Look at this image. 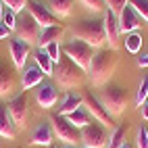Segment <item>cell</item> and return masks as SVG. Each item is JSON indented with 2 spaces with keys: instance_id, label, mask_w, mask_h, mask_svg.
<instances>
[{
  "instance_id": "277c9868",
  "label": "cell",
  "mask_w": 148,
  "mask_h": 148,
  "mask_svg": "<svg viewBox=\"0 0 148 148\" xmlns=\"http://www.w3.org/2000/svg\"><path fill=\"white\" fill-rule=\"evenodd\" d=\"M98 100L115 119V117H121L125 113L127 104H130V96H127V90L121 86H104V90H100Z\"/></svg>"
},
{
  "instance_id": "8992f818",
  "label": "cell",
  "mask_w": 148,
  "mask_h": 148,
  "mask_svg": "<svg viewBox=\"0 0 148 148\" xmlns=\"http://www.w3.org/2000/svg\"><path fill=\"white\" fill-rule=\"evenodd\" d=\"M63 54L67 58H71V61L77 65V67H82L84 71L88 73L90 71V65H92V46L90 44H86L82 40H77V38H71L65 46H63Z\"/></svg>"
},
{
  "instance_id": "6da1fadb",
  "label": "cell",
  "mask_w": 148,
  "mask_h": 148,
  "mask_svg": "<svg viewBox=\"0 0 148 148\" xmlns=\"http://www.w3.org/2000/svg\"><path fill=\"white\" fill-rule=\"evenodd\" d=\"M117 65H119V56L115 54L111 48H98V52L92 56V65H90V84L94 88H102L108 84V79L113 77Z\"/></svg>"
},
{
  "instance_id": "ab89813d",
  "label": "cell",
  "mask_w": 148,
  "mask_h": 148,
  "mask_svg": "<svg viewBox=\"0 0 148 148\" xmlns=\"http://www.w3.org/2000/svg\"><path fill=\"white\" fill-rule=\"evenodd\" d=\"M67 148H75V146H67Z\"/></svg>"
},
{
  "instance_id": "d590c367",
  "label": "cell",
  "mask_w": 148,
  "mask_h": 148,
  "mask_svg": "<svg viewBox=\"0 0 148 148\" xmlns=\"http://www.w3.org/2000/svg\"><path fill=\"white\" fill-rule=\"evenodd\" d=\"M138 67H148V52L142 54V56H138Z\"/></svg>"
},
{
  "instance_id": "cb8c5ba5",
  "label": "cell",
  "mask_w": 148,
  "mask_h": 148,
  "mask_svg": "<svg viewBox=\"0 0 148 148\" xmlns=\"http://www.w3.org/2000/svg\"><path fill=\"white\" fill-rule=\"evenodd\" d=\"M48 8H50L52 15H56V17H69L71 11H73V2L71 0H50Z\"/></svg>"
},
{
  "instance_id": "e575fe53",
  "label": "cell",
  "mask_w": 148,
  "mask_h": 148,
  "mask_svg": "<svg viewBox=\"0 0 148 148\" xmlns=\"http://www.w3.org/2000/svg\"><path fill=\"white\" fill-rule=\"evenodd\" d=\"M8 36H11V29L0 23V40H4V38H8Z\"/></svg>"
},
{
  "instance_id": "1f68e13d",
  "label": "cell",
  "mask_w": 148,
  "mask_h": 148,
  "mask_svg": "<svg viewBox=\"0 0 148 148\" xmlns=\"http://www.w3.org/2000/svg\"><path fill=\"white\" fill-rule=\"evenodd\" d=\"M136 144H138V148H148V130H146V125H140V127H138Z\"/></svg>"
},
{
  "instance_id": "f35d334b",
  "label": "cell",
  "mask_w": 148,
  "mask_h": 148,
  "mask_svg": "<svg viewBox=\"0 0 148 148\" xmlns=\"http://www.w3.org/2000/svg\"><path fill=\"white\" fill-rule=\"evenodd\" d=\"M121 148H130V144H123V146H121Z\"/></svg>"
},
{
  "instance_id": "4fadbf2b",
  "label": "cell",
  "mask_w": 148,
  "mask_h": 148,
  "mask_svg": "<svg viewBox=\"0 0 148 148\" xmlns=\"http://www.w3.org/2000/svg\"><path fill=\"white\" fill-rule=\"evenodd\" d=\"M52 140H54V132L50 127V121H40L29 134L32 146H52Z\"/></svg>"
},
{
  "instance_id": "2e32d148",
  "label": "cell",
  "mask_w": 148,
  "mask_h": 148,
  "mask_svg": "<svg viewBox=\"0 0 148 148\" xmlns=\"http://www.w3.org/2000/svg\"><path fill=\"white\" fill-rule=\"evenodd\" d=\"M8 50H11L15 67L17 69H23L25 63H27V56H29V44L21 42L19 38H11V40H8Z\"/></svg>"
},
{
  "instance_id": "83f0119b",
  "label": "cell",
  "mask_w": 148,
  "mask_h": 148,
  "mask_svg": "<svg viewBox=\"0 0 148 148\" xmlns=\"http://www.w3.org/2000/svg\"><path fill=\"white\" fill-rule=\"evenodd\" d=\"M130 6L140 15L142 21L148 23V0H130Z\"/></svg>"
},
{
  "instance_id": "8d00e7d4",
  "label": "cell",
  "mask_w": 148,
  "mask_h": 148,
  "mask_svg": "<svg viewBox=\"0 0 148 148\" xmlns=\"http://www.w3.org/2000/svg\"><path fill=\"white\" fill-rule=\"evenodd\" d=\"M142 117H144V121L148 123V100H146L144 106H142Z\"/></svg>"
},
{
  "instance_id": "9a60e30c",
  "label": "cell",
  "mask_w": 148,
  "mask_h": 148,
  "mask_svg": "<svg viewBox=\"0 0 148 148\" xmlns=\"http://www.w3.org/2000/svg\"><path fill=\"white\" fill-rule=\"evenodd\" d=\"M58 100V90L52 84H40L36 90V102L40 104V108H52Z\"/></svg>"
},
{
  "instance_id": "7402d4cb",
  "label": "cell",
  "mask_w": 148,
  "mask_h": 148,
  "mask_svg": "<svg viewBox=\"0 0 148 148\" xmlns=\"http://www.w3.org/2000/svg\"><path fill=\"white\" fill-rule=\"evenodd\" d=\"M34 58H36V65L42 69V73H44V75H54V63H52V58L48 56V52H46V50L38 48Z\"/></svg>"
},
{
  "instance_id": "5b68a950",
  "label": "cell",
  "mask_w": 148,
  "mask_h": 148,
  "mask_svg": "<svg viewBox=\"0 0 148 148\" xmlns=\"http://www.w3.org/2000/svg\"><path fill=\"white\" fill-rule=\"evenodd\" d=\"M48 121H50V127H52V132L56 136V140L65 142L67 146L82 144V132L77 130L73 123H69L67 117L58 115V113H52L50 117H48Z\"/></svg>"
},
{
  "instance_id": "4dcf8cb0",
  "label": "cell",
  "mask_w": 148,
  "mask_h": 148,
  "mask_svg": "<svg viewBox=\"0 0 148 148\" xmlns=\"http://www.w3.org/2000/svg\"><path fill=\"white\" fill-rule=\"evenodd\" d=\"M79 2L84 4V8H88L92 13H102L104 11V0H79Z\"/></svg>"
},
{
  "instance_id": "7a4b0ae2",
  "label": "cell",
  "mask_w": 148,
  "mask_h": 148,
  "mask_svg": "<svg viewBox=\"0 0 148 148\" xmlns=\"http://www.w3.org/2000/svg\"><path fill=\"white\" fill-rule=\"evenodd\" d=\"M71 34H73V38L90 44L92 48H102L106 44L102 19H79L71 27Z\"/></svg>"
},
{
  "instance_id": "836d02e7",
  "label": "cell",
  "mask_w": 148,
  "mask_h": 148,
  "mask_svg": "<svg viewBox=\"0 0 148 148\" xmlns=\"http://www.w3.org/2000/svg\"><path fill=\"white\" fill-rule=\"evenodd\" d=\"M2 2H4V6H8L11 11H15V13L19 15L23 8H27V2H29V0H2Z\"/></svg>"
},
{
  "instance_id": "30bf717a",
  "label": "cell",
  "mask_w": 148,
  "mask_h": 148,
  "mask_svg": "<svg viewBox=\"0 0 148 148\" xmlns=\"http://www.w3.org/2000/svg\"><path fill=\"white\" fill-rule=\"evenodd\" d=\"M8 113H11L13 121L17 125V130H23L27 125V115H29V106H27V96L25 92L17 94L11 98V102H8Z\"/></svg>"
},
{
  "instance_id": "52a82bcc",
  "label": "cell",
  "mask_w": 148,
  "mask_h": 148,
  "mask_svg": "<svg viewBox=\"0 0 148 148\" xmlns=\"http://www.w3.org/2000/svg\"><path fill=\"white\" fill-rule=\"evenodd\" d=\"M79 132H82V146L84 148H106L108 138H111L106 134V127L98 121L88 123Z\"/></svg>"
},
{
  "instance_id": "f546056e",
  "label": "cell",
  "mask_w": 148,
  "mask_h": 148,
  "mask_svg": "<svg viewBox=\"0 0 148 148\" xmlns=\"http://www.w3.org/2000/svg\"><path fill=\"white\" fill-rule=\"evenodd\" d=\"M127 4H130V0H104V6H108V11H113L115 15H119Z\"/></svg>"
},
{
  "instance_id": "b9f144b4",
  "label": "cell",
  "mask_w": 148,
  "mask_h": 148,
  "mask_svg": "<svg viewBox=\"0 0 148 148\" xmlns=\"http://www.w3.org/2000/svg\"><path fill=\"white\" fill-rule=\"evenodd\" d=\"M82 148H84V146H82Z\"/></svg>"
},
{
  "instance_id": "d6a6232c",
  "label": "cell",
  "mask_w": 148,
  "mask_h": 148,
  "mask_svg": "<svg viewBox=\"0 0 148 148\" xmlns=\"http://www.w3.org/2000/svg\"><path fill=\"white\" fill-rule=\"evenodd\" d=\"M42 50H46L48 52V56H50L52 58V63H58V61H61V52H63V48L61 46H58V42H54V44H50V46H46V48H42Z\"/></svg>"
},
{
  "instance_id": "7c38bea8",
  "label": "cell",
  "mask_w": 148,
  "mask_h": 148,
  "mask_svg": "<svg viewBox=\"0 0 148 148\" xmlns=\"http://www.w3.org/2000/svg\"><path fill=\"white\" fill-rule=\"evenodd\" d=\"M102 23H104V36H106V44L111 50H117L121 46L119 38H121V32H119V21H117V15L113 11H104V17H102Z\"/></svg>"
},
{
  "instance_id": "3957f363",
  "label": "cell",
  "mask_w": 148,
  "mask_h": 148,
  "mask_svg": "<svg viewBox=\"0 0 148 148\" xmlns=\"http://www.w3.org/2000/svg\"><path fill=\"white\" fill-rule=\"evenodd\" d=\"M86 71L82 67H77L71 58L63 56L61 61L56 63L54 67V77H56V84L63 88V90H73V88L82 86L86 82Z\"/></svg>"
},
{
  "instance_id": "44dd1931",
  "label": "cell",
  "mask_w": 148,
  "mask_h": 148,
  "mask_svg": "<svg viewBox=\"0 0 148 148\" xmlns=\"http://www.w3.org/2000/svg\"><path fill=\"white\" fill-rule=\"evenodd\" d=\"M13 90H15V73L11 71V67L0 63V96H8Z\"/></svg>"
},
{
  "instance_id": "ffe728a7",
  "label": "cell",
  "mask_w": 148,
  "mask_h": 148,
  "mask_svg": "<svg viewBox=\"0 0 148 148\" xmlns=\"http://www.w3.org/2000/svg\"><path fill=\"white\" fill-rule=\"evenodd\" d=\"M79 106H84V98H82L79 94L67 92V94H65V98H63V102H61V106H58V115L67 117V115L75 113Z\"/></svg>"
},
{
  "instance_id": "e0dca14e",
  "label": "cell",
  "mask_w": 148,
  "mask_h": 148,
  "mask_svg": "<svg viewBox=\"0 0 148 148\" xmlns=\"http://www.w3.org/2000/svg\"><path fill=\"white\" fill-rule=\"evenodd\" d=\"M0 136L6 138V140H15L17 136V125L4 104H0Z\"/></svg>"
},
{
  "instance_id": "9c48e42d",
  "label": "cell",
  "mask_w": 148,
  "mask_h": 148,
  "mask_svg": "<svg viewBox=\"0 0 148 148\" xmlns=\"http://www.w3.org/2000/svg\"><path fill=\"white\" fill-rule=\"evenodd\" d=\"M25 11L34 17V21H36L38 25H40L42 29H46V27H52V25H58V21H56V15H52V11H50V8H48L46 4H40L38 0H29Z\"/></svg>"
},
{
  "instance_id": "ba28073f",
  "label": "cell",
  "mask_w": 148,
  "mask_h": 148,
  "mask_svg": "<svg viewBox=\"0 0 148 148\" xmlns=\"http://www.w3.org/2000/svg\"><path fill=\"white\" fill-rule=\"evenodd\" d=\"M40 32H42V27L38 25L36 21H34V17L29 15L27 11L17 19V27H15V34H17V38L21 42H25V44H38V40H40Z\"/></svg>"
},
{
  "instance_id": "d4e9b609",
  "label": "cell",
  "mask_w": 148,
  "mask_h": 148,
  "mask_svg": "<svg viewBox=\"0 0 148 148\" xmlns=\"http://www.w3.org/2000/svg\"><path fill=\"white\" fill-rule=\"evenodd\" d=\"M125 134H127V127L125 125H119V127H115L111 138H108V144L106 148H121L125 144Z\"/></svg>"
},
{
  "instance_id": "ac0fdd59",
  "label": "cell",
  "mask_w": 148,
  "mask_h": 148,
  "mask_svg": "<svg viewBox=\"0 0 148 148\" xmlns=\"http://www.w3.org/2000/svg\"><path fill=\"white\" fill-rule=\"evenodd\" d=\"M63 34H65V27L63 25H52V27L42 29V32H40V40H38V48H46V46L58 42Z\"/></svg>"
},
{
  "instance_id": "8fae6325",
  "label": "cell",
  "mask_w": 148,
  "mask_h": 148,
  "mask_svg": "<svg viewBox=\"0 0 148 148\" xmlns=\"http://www.w3.org/2000/svg\"><path fill=\"white\" fill-rule=\"evenodd\" d=\"M84 106L88 108V113H90L94 119L98 121V123H102L104 127H113L115 125V121H113V117L108 115V111L102 106V102L98 100L96 96H92V94H86L84 96Z\"/></svg>"
},
{
  "instance_id": "f1b7e54d",
  "label": "cell",
  "mask_w": 148,
  "mask_h": 148,
  "mask_svg": "<svg viewBox=\"0 0 148 148\" xmlns=\"http://www.w3.org/2000/svg\"><path fill=\"white\" fill-rule=\"evenodd\" d=\"M2 23L4 27H8L11 32H15V27H17V13L15 11H11L8 6H4V13H2Z\"/></svg>"
},
{
  "instance_id": "d6986e66",
  "label": "cell",
  "mask_w": 148,
  "mask_h": 148,
  "mask_svg": "<svg viewBox=\"0 0 148 148\" xmlns=\"http://www.w3.org/2000/svg\"><path fill=\"white\" fill-rule=\"evenodd\" d=\"M42 79H44V73L38 65L27 67L23 71V75H21V88L23 90H29V88H34V86H40Z\"/></svg>"
},
{
  "instance_id": "74e56055",
  "label": "cell",
  "mask_w": 148,
  "mask_h": 148,
  "mask_svg": "<svg viewBox=\"0 0 148 148\" xmlns=\"http://www.w3.org/2000/svg\"><path fill=\"white\" fill-rule=\"evenodd\" d=\"M2 13H4V2L0 0V21H2Z\"/></svg>"
},
{
  "instance_id": "603a6c76",
  "label": "cell",
  "mask_w": 148,
  "mask_h": 148,
  "mask_svg": "<svg viewBox=\"0 0 148 148\" xmlns=\"http://www.w3.org/2000/svg\"><path fill=\"white\" fill-rule=\"evenodd\" d=\"M67 119H69V123H73L77 130H82V127H86L88 123H92V115L88 113V108H86V106H79L75 113L67 115Z\"/></svg>"
},
{
  "instance_id": "60d3db41",
  "label": "cell",
  "mask_w": 148,
  "mask_h": 148,
  "mask_svg": "<svg viewBox=\"0 0 148 148\" xmlns=\"http://www.w3.org/2000/svg\"><path fill=\"white\" fill-rule=\"evenodd\" d=\"M48 148H56V146H48Z\"/></svg>"
},
{
  "instance_id": "5bb4252c",
  "label": "cell",
  "mask_w": 148,
  "mask_h": 148,
  "mask_svg": "<svg viewBox=\"0 0 148 148\" xmlns=\"http://www.w3.org/2000/svg\"><path fill=\"white\" fill-rule=\"evenodd\" d=\"M117 21H119V32L121 34H132V32H136V29H140V25H142L140 15H138L130 4L117 15Z\"/></svg>"
},
{
  "instance_id": "484cf974",
  "label": "cell",
  "mask_w": 148,
  "mask_h": 148,
  "mask_svg": "<svg viewBox=\"0 0 148 148\" xmlns=\"http://www.w3.org/2000/svg\"><path fill=\"white\" fill-rule=\"evenodd\" d=\"M125 48H127V52L138 54V52H140V48H142V34H138V32L127 34V38H125Z\"/></svg>"
},
{
  "instance_id": "4316f807",
  "label": "cell",
  "mask_w": 148,
  "mask_h": 148,
  "mask_svg": "<svg viewBox=\"0 0 148 148\" xmlns=\"http://www.w3.org/2000/svg\"><path fill=\"white\" fill-rule=\"evenodd\" d=\"M146 100H148V75H144V79L140 82V86H138V90H136V106L138 108L144 106Z\"/></svg>"
}]
</instances>
